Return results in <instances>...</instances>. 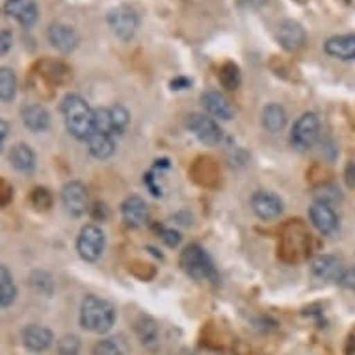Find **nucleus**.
<instances>
[{
    "label": "nucleus",
    "mask_w": 355,
    "mask_h": 355,
    "mask_svg": "<svg viewBox=\"0 0 355 355\" xmlns=\"http://www.w3.org/2000/svg\"><path fill=\"white\" fill-rule=\"evenodd\" d=\"M17 94V76L10 67L0 69V99L2 103H12Z\"/></svg>",
    "instance_id": "25"
},
{
    "label": "nucleus",
    "mask_w": 355,
    "mask_h": 355,
    "mask_svg": "<svg viewBox=\"0 0 355 355\" xmlns=\"http://www.w3.org/2000/svg\"><path fill=\"white\" fill-rule=\"evenodd\" d=\"M106 23H108V26H110L116 37H119L121 41H130L136 35V32H138L140 19H138V13L132 8L121 4V6L112 8L110 12H108Z\"/></svg>",
    "instance_id": "5"
},
{
    "label": "nucleus",
    "mask_w": 355,
    "mask_h": 355,
    "mask_svg": "<svg viewBox=\"0 0 355 355\" xmlns=\"http://www.w3.org/2000/svg\"><path fill=\"white\" fill-rule=\"evenodd\" d=\"M322 123L320 117L315 112H307L302 117H297L291 132V144L296 147L297 151H309L311 147L316 146V141L320 138Z\"/></svg>",
    "instance_id": "4"
},
{
    "label": "nucleus",
    "mask_w": 355,
    "mask_h": 355,
    "mask_svg": "<svg viewBox=\"0 0 355 355\" xmlns=\"http://www.w3.org/2000/svg\"><path fill=\"white\" fill-rule=\"evenodd\" d=\"M187 127L192 130L198 140L207 146H218L223 138V130L220 128V125L205 114H190L187 119Z\"/></svg>",
    "instance_id": "7"
},
{
    "label": "nucleus",
    "mask_w": 355,
    "mask_h": 355,
    "mask_svg": "<svg viewBox=\"0 0 355 355\" xmlns=\"http://www.w3.org/2000/svg\"><path fill=\"white\" fill-rule=\"evenodd\" d=\"M23 123L32 132H43L51 125V116L45 106L30 105L23 108Z\"/></svg>",
    "instance_id": "19"
},
{
    "label": "nucleus",
    "mask_w": 355,
    "mask_h": 355,
    "mask_svg": "<svg viewBox=\"0 0 355 355\" xmlns=\"http://www.w3.org/2000/svg\"><path fill=\"white\" fill-rule=\"evenodd\" d=\"M309 218L322 234H333L337 233L338 229V216L333 210V207L324 203H313L309 209Z\"/></svg>",
    "instance_id": "13"
},
{
    "label": "nucleus",
    "mask_w": 355,
    "mask_h": 355,
    "mask_svg": "<svg viewBox=\"0 0 355 355\" xmlns=\"http://www.w3.org/2000/svg\"><path fill=\"white\" fill-rule=\"evenodd\" d=\"M277 41L279 45L285 51H297V49L303 47V43L307 40V34H305V28L297 21H283L277 28Z\"/></svg>",
    "instance_id": "12"
},
{
    "label": "nucleus",
    "mask_w": 355,
    "mask_h": 355,
    "mask_svg": "<svg viewBox=\"0 0 355 355\" xmlns=\"http://www.w3.org/2000/svg\"><path fill=\"white\" fill-rule=\"evenodd\" d=\"M116 324V307L103 297L89 294L80 303V326L92 333L110 331Z\"/></svg>",
    "instance_id": "2"
},
{
    "label": "nucleus",
    "mask_w": 355,
    "mask_h": 355,
    "mask_svg": "<svg viewBox=\"0 0 355 355\" xmlns=\"http://www.w3.org/2000/svg\"><path fill=\"white\" fill-rule=\"evenodd\" d=\"M179 264L196 281L216 279L214 264H212L210 257L205 253L201 245L190 244L188 248H184V251L181 253V259H179Z\"/></svg>",
    "instance_id": "3"
},
{
    "label": "nucleus",
    "mask_w": 355,
    "mask_h": 355,
    "mask_svg": "<svg viewBox=\"0 0 355 355\" xmlns=\"http://www.w3.org/2000/svg\"><path fill=\"white\" fill-rule=\"evenodd\" d=\"M218 78H220L221 86L225 87V89H236L240 86V82H242L240 67L236 64H233V62H227V64L221 65Z\"/></svg>",
    "instance_id": "27"
},
{
    "label": "nucleus",
    "mask_w": 355,
    "mask_h": 355,
    "mask_svg": "<svg viewBox=\"0 0 355 355\" xmlns=\"http://www.w3.org/2000/svg\"><path fill=\"white\" fill-rule=\"evenodd\" d=\"M53 331L43 326H28L23 331L24 346L32 352H45L53 344Z\"/></svg>",
    "instance_id": "18"
},
{
    "label": "nucleus",
    "mask_w": 355,
    "mask_h": 355,
    "mask_svg": "<svg viewBox=\"0 0 355 355\" xmlns=\"http://www.w3.org/2000/svg\"><path fill=\"white\" fill-rule=\"evenodd\" d=\"M62 205L67 214L78 216L86 214L87 210V188L80 181H71L62 188Z\"/></svg>",
    "instance_id": "8"
},
{
    "label": "nucleus",
    "mask_w": 355,
    "mask_h": 355,
    "mask_svg": "<svg viewBox=\"0 0 355 355\" xmlns=\"http://www.w3.org/2000/svg\"><path fill=\"white\" fill-rule=\"evenodd\" d=\"M106 239L105 233L97 225H86L82 227L78 239H76V251L86 262L99 261L105 251Z\"/></svg>",
    "instance_id": "6"
},
{
    "label": "nucleus",
    "mask_w": 355,
    "mask_h": 355,
    "mask_svg": "<svg viewBox=\"0 0 355 355\" xmlns=\"http://www.w3.org/2000/svg\"><path fill=\"white\" fill-rule=\"evenodd\" d=\"M311 270H313V274H315L318 279L324 281H338L344 272L343 262L333 255L316 257L315 261H313V264H311Z\"/></svg>",
    "instance_id": "17"
},
{
    "label": "nucleus",
    "mask_w": 355,
    "mask_h": 355,
    "mask_svg": "<svg viewBox=\"0 0 355 355\" xmlns=\"http://www.w3.org/2000/svg\"><path fill=\"white\" fill-rule=\"evenodd\" d=\"M32 205L40 210H49L53 207V196L45 188H35L32 192Z\"/></svg>",
    "instance_id": "33"
},
{
    "label": "nucleus",
    "mask_w": 355,
    "mask_h": 355,
    "mask_svg": "<svg viewBox=\"0 0 355 355\" xmlns=\"http://www.w3.org/2000/svg\"><path fill=\"white\" fill-rule=\"evenodd\" d=\"M135 331L141 340V344L147 346V348H153V346L158 344V326L157 322L149 318V316H138V320L135 322Z\"/></svg>",
    "instance_id": "23"
},
{
    "label": "nucleus",
    "mask_w": 355,
    "mask_h": 355,
    "mask_svg": "<svg viewBox=\"0 0 355 355\" xmlns=\"http://www.w3.org/2000/svg\"><path fill=\"white\" fill-rule=\"evenodd\" d=\"M60 355H78L80 354V340L75 335H65L58 340Z\"/></svg>",
    "instance_id": "31"
},
{
    "label": "nucleus",
    "mask_w": 355,
    "mask_h": 355,
    "mask_svg": "<svg viewBox=\"0 0 355 355\" xmlns=\"http://www.w3.org/2000/svg\"><path fill=\"white\" fill-rule=\"evenodd\" d=\"M286 125V112L281 105H268L264 110H262V127L266 128L268 132L275 135V132H281Z\"/></svg>",
    "instance_id": "22"
},
{
    "label": "nucleus",
    "mask_w": 355,
    "mask_h": 355,
    "mask_svg": "<svg viewBox=\"0 0 355 355\" xmlns=\"http://www.w3.org/2000/svg\"><path fill=\"white\" fill-rule=\"evenodd\" d=\"M251 209L261 220H275L283 212V201L275 193L259 190L251 198Z\"/></svg>",
    "instance_id": "11"
},
{
    "label": "nucleus",
    "mask_w": 355,
    "mask_h": 355,
    "mask_svg": "<svg viewBox=\"0 0 355 355\" xmlns=\"http://www.w3.org/2000/svg\"><path fill=\"white\" fill-rule=\"evenodd\" d=\"M94 130L103 132V135H117L114 117H112V108H95L94 110Z\"/></svg>",
    "instance_id": "26"
},
{
    "label": "nucleus",
    "mask_w": 355,
    "mask_h": 355,
    "mask_svg": "<svg viewBox=\"0 0 355 355\" xmlns=\"http://www.w3.org/2000/svg\"><path fill=\"white\" fill-rule=\"evenodd\" d=\"M62 114H64L65 127L76 140H87L94 132V110L80 95L69 94L62 101Z\"/></svg>",
    "instance_id": "1"
},
{
    "label": "nucleus",
    "mask_w": 355,
    "mask_h": 355,
    "mask_svg": "<svg viewBox=\"0 0 355 355\" xmlns=\"http://www.w3.org/2000/svg\"><path fill=\"white\" fill-rule=\"evenodd\" d=\"M315 199H316V203H324L333 207V205H337L338 201H343V196H340V192H338L337 188L327 184V187H322L316 190Z\"/></svg>",
    "instance_id": "30"
},
{
    "label": "nucleus",
    "mask_w": 355,
    "mask_h": 355,
    "mask_svg": "<svg viewBox=\"0 0 355 355\" xmlns=\"http://www.w3.org/2000/svg\"><path fill=\"white\" fill-rule=\"evenodd\" d=\"M201 103H203L205 110L209 112L210 116L218 117V119H223V121H229L233 119L234 116V108L231 106L229 99L220 92H205L201 95Z\"/></svg>",
    "instance_id": "15"
},
{
    "label": "nucleus",
    "mask_w": 355,
    "mask_h": 355,
    "mask_svg": "<svg viewBox=\"0 0 355 355\" xmlns=\"http://www.w3.org/2000/svg\"><path fill=\"white\" fill-rule=\"evenodd\" d=\"M15 297H17V286H15L13 275L10 274L6 266H2L0 268V305L2 309L12 307Z\"/></svg>",
    "instance_id": "24"
},
{
    "label": "nucleus",
    "mask_w": 355,
    "mask_h": 355,
    "mask_svg": "<svg viewBox=\"0 0 355 355\" xmlns=\"http://www.w3.org/2000/svg\"><path fill=\"white\" fill-rule=\"evenodd\" d=\"M86 144L89 155L94 158H99V160H106V158H110L116 153V144L112 140V136L97 132V130L92 132V136L87 138Z\"/></svg>",
    "instance_id": "20"
},
{
    "label": "nucleus",
    "mask_w": 355,
    "mask_h": 355,
    "mask_svg": "<svg viewBox=\"0 0 355 355\" xmlns=\"http://www.w3.org/2000/svg\"><path fill=\"white\" fill-rule=\"evenodd\" d=\"M10 162L19 173H32L35 169V155L26 144H17L10 151Z\"/></svg>",
    "instance_id": "21"
},
{
    "label": "nucleus",
    "mask_w": 355,
    "mask_h": 355,
    "mask_svg": "<svg viewBox=\"0 0 355 355\" xmlns=\"http://www.w3.org/2000/svg\"><path fill=\"white\" fill-rule=\"evenodd\" d=\"M49 43L53 45L58 53L69 54L78 47V34L71 24H65L62 21H54L47 30Z\"/></svg>",
    "instance_id": "9"
},
{
    "label": "nucleus",
    "mask_w": 355,
    "mask_h": 355,
    "mask_svg": "<svg viewBox=\"0 0 355 355\" xmlns=\"http://www.w3.org/2000/svg\"><path fill=\"white\" fill-rule=\"evenodd\" d=\"M30 283H32V286H34L37 292H41V294H47V296L53 294L54 283L53 277H51L47 272H34L32 277H30Z\"/></svg>",
    "instance_id": "29"
},
{
    "label": "nucleus",
    "mask_w": 355,
    "mask_h": 355,
    "mask_svg": "<svg viewBox=\"0 0 355 355\" xmlns=\"http://www.w3.org/2000/svg\"><path fill=\"white\" fill-rule=\"evenodd\" d=\"M0 127H2V144H4V141H6V138H8V132H10V125H8V123L2 119Z\"/></svg>",
    "instance_id": "38"
},
{
    "label": "nucleus",
    "mask_w": 355,
    "mask_h": 355,
    "mask_svg": "<svg viewBox=\"0 0 355 355\" xmlns=\"http://www.w3.org/2000/svg\"><path fill=\"white\" fill-rule=\"evenodd\" d=\"M4 13L13 21H17L23 28H32L37 23L40 10L35 0H6L4 2Z\"/></svg>",
    "instance_id": "10"
},
{
    "label": "nucleus",
    "mask_w": 355,
    "mask_h": 355,
    "mask_svg": "<svg viewBox=\"0 0 355 355\" xmlns=\"http://www.w3.org/2000/svg\"><path fill=\"white\" fill-rule=\"evenodd\" d=\"M327 56L337 60H355V34H344V35H333L326 41L324 45Z\"/></svg>",
    "instance_id": "16"
},
{
    "label": "nucleus",
    "mask_w": 355,
    "mask_h": 355,
    "mask_svg": "<svg viewBox=\"0 0 355 355\" xmlns=\"http://www.w3.org/2000/svg\"><path fill=\"white\" fill-rule=\"evenodd\" d=\"M127 346L121 338H105L95 344L94 355H125Z\"/></svg>",
    "instance_id": "28"
},
{
    "label": "nucleus",
    "mask_w": 355,
    "mask_h": 355,
    "mask_svg": "<svg viewBox=\"0 0 355 355\" xmlns=\"http://www.w3.org/2000/svg\"><path fill=\"white\" fill-rule=\"evenodd\" d=\"M338 285L343 286V288H346V291L355 292V266L344 270L343 275H340V279H338Z\"/></svg>",
    "instance_id": "34"
},
{
    "label": "nucleus",
    "mask_w": 355,
    "mask_h": 355,
    "mask_svg": "<svg viewBox=\"0 0 355 355\" xmlns=\"http://www.w3.org/2000/svg\"><path fill=\"white\" fill-rule=\"evenodd\" d=\"M192 86V80H188V78H175V80H171V87L173 89H187V87Z\"/></svg>",
    "instance_id": "37"
},
{
    "label": "nucleus",
    "mask_w": 355,
    "mask_h": 355,
    "mask_svg": "<svg viewBox=\"0 0 355 355\" xmlns=\"http://www.w3.org/2000/svg\"><path fill=\"white\" fill-rule=\"evenodd\" d=\"M112 117H114V125H116V132L117 135H121L123 130L128 127V123H130V114L125 106L117 105L112 108Z\"/></svg>",
    "instance_id": "32"
},
{
    "label": "nucleus",
    "mask_w": 355,
    "mask_h": 355,
    "mask_svg": "<svg viewBox=\"0 0 355 355\" xmlns=\"http://www.w3.org/2000/svg\"><path fill=\"white\" fill-rule=\"evenodd\" d=\"M149 209L140 196H128L121 203V218L128 227H140L147 221Z\"/></svg>",
    "instance_id": "14"
},
{
    "label": "nucleus",
    "mask_w": 355,
    "mask_h": 355,
    "mask_svg": "<svg viewBox=\"0 0 355 355\" xmlns=\"http://www.w3.org/2000/svg\"><path fill=\"white\" fill-rule=\"evenodd\" d=\"M162 240L169 248H175V245L181 244V234L173 231V229H164L162 231Z\"/></svg>",
    "instance_id": "35"
},
{
    "label": "nucleus",
    "mask_w": 355,
    "mask_h": 355,
    "mask_svg": "<svg viewBox=\"0 0 355 355\" xmlns=\"http://www.w3.org/2000/svg\"><path fill=\"white\" fill-rule=\"evenodd\" d=\"M12 40L13 35L10 30H2V54H8V51H10V47H12Z\"/></svg>",
    "instance_id": "36"
}]
</instances>
